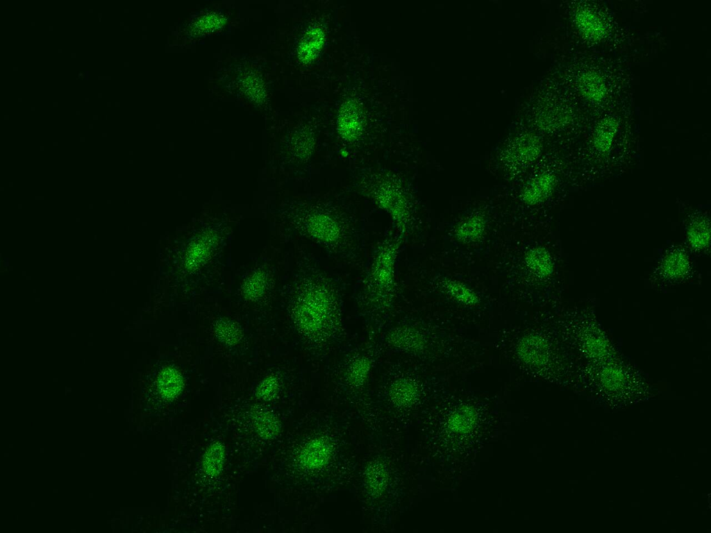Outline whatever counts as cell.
<instances>
[{"instance_id": "obj_1", "label": "cell", "mask_w": 711, "mask_h": 533, "mask_svg": "<svg viewBox=\"0 0 711 533\" xmlns=\"http://www.w3.org/2000/svg\"><path fill=\"white\" fill-rule=\"evenodd\" d=\"M328 286L317 285L303 294L297 311V321L308 340H329L338 325L340 309L337 299Z\"/></svg>"}, {"instance_id": "obj_2", "label": "cell", "mask_w": 711, "mask_h": 533, "mask_svg": "<svg viewBox=\"0 0 711 533\" xmlns=\"http://www.w3.org/2000/svg\"><path fill=\"white\" fill-rule=\"evenodd\" d=\"M517 354L524 364L531 366H542L550 358V348L547 341L535 333L524 335L518 342Z\"/></svg>"}, {"instance_id": "obj_3", "label": "cell", "mask_w": 711, "mask_h": 533, "mask_svg": "<svg viewBox=\"0 0 711 533\" xmlns=\"http://www.w3.org/2000/svg\"><path fill=\"white\" fill-rule=\"evenodd\" d=\"M541 151V143L535 136L526 135L517 139L515 142L506 150L504 155L505 164L511 169H517L533 162Z\"/></svg>"}, {"instance_id": "obj_4", "label": "cell", "mask_w": 711, "mask_h": 533, "mask_svg": "<svg viewBox=\"0 0 711 533\" xmlns=\"http://www.w3.org/2000/svg\"><path fill=\"white\" fill-rule=\"evenodd\" d=\"M555 184L556 178L552 172H540L530 180L522 189L521 201L530 206L539 205L551 195Z\"/></svg>"}, {"instance_id": "obj_5", "label": "cell", "mask_w": 711, "mask_h": 533, "mask_svg": "<svg viewBox=\"0 0 711 533\" xmlns=\"http://www.w3.org/2000/svg\"><path fill=\"white\" fill-rule=\"evenodd\" d=\"M333 446L326 438H317L305 445L299 454L301 465L310 470L325 466L331 457Z\"/></svg>"}, {"instance_id": "obj_6", "label": "cell", "mask_w": 711, "mask_h": 533, "mask_svg": "<svg viewBox=\"0 0 711 533\" xmlns=\"http://www.w3.org/2000/svg\"><path fill=\"white\" fill-rule=\"evenodd\" d=\"M575 23L580 33L589 40H600L607 33L604 21L597 13L589 8H581L576 12Z\"/></svg>"}, {"instance_id": "obj_7", "label": "cell", "mask_w": 711, "mask_h": 533, "mask_svg": "<svg viewBox=\"0 0 711 533\" xmlns=\"http://www.w3.org/2000/svg\"><path fill=\"white\" fill-rule=\"evenodd\" d=\"M226 450L220 441H214L206 448L202 455L201 467L203 473L209 478L221 475L226 462Z\"/></svg>"}, {"instance_id": "obj_8", "label": "cell", "mask_w": 711, "mask_h": 533, "mask_svg": "<svg viewBox=\"0 0 711 533\" xmlns=\"http://www.w3.org/2000/svg\"><path fill=\"white\" fill-rule=\"evenodd\" d=\"M250 418L255 432L261 439L269 440L278 434L281 430L280 421L269 409L256 407L251 411Z\"/></svg>"}, {"instance_id": "obj_9", "label": "cell", "mask_w": 711, "mask_h": 533, "mask_svg": "<svg viewBox=\"0 0 711 533\" xmlns=\"http://www.w3.org/2000/svg\"><path fill=\"white\" fill-rule=\"evenodd\" d=\"M525 264L532 274L539 278H546L553 271V262L549 252L544 247L535 246L526 253Z\"/></svg>"}, {"instance_id": "obj_10", "label": "cell", "mask_w": 711, "mask_h": 533, "mask_svg": "<svg viewBox=\"0 0 711 533\" xmlns=\"http://www.w3.org/2000/svg\"><path fill=\"white\" fill-rule=\"evenodd\" d=\"M619 128V122L614 117L603 118L596 125L592 137L595 149L601 155H606L611 149Z\"/></svg>"}, {"instance_id": "obj_11", "label": "cell", "mask_w": 711, "mask_h": 533, "mask_svg": "<svg viewBox=\"0 0 711 533\" xmlns=\"http://www.w3.org/2000/svg\"><path fill=\"white\" fill-rule=\"evenodd\" d=\"M578 88L580 94L586 99L599 103L607 95V87L603 77L594 71L583 73L578 80Z\"/></svg>"}, {"instance_id": "obj_12", "label": "cell", "mask_w": 711, "mask_h": 533, "mask_svg": "<svg viewBox=\"0 0 711 533\" xmlns=\"http://www.w3.org/2000/svg\"><path fill=\"white\" fill-rule=\"evenodd\" d=\"M486 228L485 217L473 214L461 221L455 228V236L463 243L475 242L483 235Z\"/></svg>"}, {"instance_id": "obj_13", "label": "cell", "mask_w": 711, "mask_h": 533, "mask_svg": "<svg viewBox=\"0 0 711 533\" xmlns=\"http://www.w3.org/2000/svg\"><path fill=\"white\" fill-rule=\"evenodd\" d=\"M184 380L181 374L174 368L163 369L157 378V389L160 395L167 400L176 398L182 392Z\"/></svg>"}, {"instance_id": "obj_14", "label": "cell", "mask_w": 711, "mask_h": 533, "mask_svg": "<svg viewBox=\"0 0 711 533\" xmlns=\"http://www.w3.org/2000/svg\"><path fill=\"white\" fill-rule=\"evenodd\" d=\"M710 225L705 217H696L687 228V239L695 248H705L710 242Z\"/></svg>"}, {"instance_id": "obj_15", "label": "cell", "mask_w": 711, "mask_h": 533, "mask_svg": "<svg viewBox=\"0 0 711 533\" xmlns=\"http://www.w3.org/2000/svg\"><path fill=\"white\" fill-rule=\"evenodd\" d=\"M443 288L448 295L464 305L471 306L479 302V298L475 291L458 280H445L443 282Z\"/></svg>"}, {"instance_id": "obj_16", "label": "cell", "mask_w": 711, "mask_h": 533, "mask_svg": "<svg viewBox=\"0 0 711 533\" xmlns=\"http://www.w3.org/2000/svg\"><path fill=\"white\" fill-rule=\"evenodd\" d=\"M687 266L686 255L680 251H675L669 254L663 265L664 272L671 276L683 274Z\"/></svg>"}, {"instance_id": "obj_17", "label": "cell", "mask_w": 711, "mask_h": 533, "mask_svg": "<svg viewBox=\"0 0 711 533\" xmlns=\"http://www.w3.org/2000/svg\"><path fill=\"white\" fill-rule=\"evenodd\" d=\"M366 482L368 488L373 493H379L383 490L386 484L387 475L385 468L378 464L370 467L366 473Z\"/></svg>"}, {"instance_id": "obj_18", "label": "cell", "mask_w": 711, "mask_h": 533, "mask_svg": "<svg viewBox=\"0 0 711 533\" xmlns=\"http://www.w3.org/2000/svg\"><path fill=\"white\" fill-rule=\"evenodd\" d=\"M308 38L303 44V57L306 59L312 58L317 51L321 46L323 43V33L319 30H312L308 35Z\"/></svg>"}, {"instance_id": "obj_19", "label": "cell", "mask_w": 711, "mask_h": 533, "mask_svg": "<svg viewBox=\"0 0 711 533\" xmlns=\"http://www.w3.org/2000/svg\"><path fill=\"white\" fill-rule=\"evenodd\" d=\"M278 385V381L275 378L268 377L258 386L256 395L262 400H269L276 395Z\"/></svg>"}, {"instance_id": "obj_20", "label": "cell", "mask_w": 711, "mask_h": 533, "mask_svg": "<svg viewBox=\"0 0 711 533\" xmlns=\"http://www.w3.org/2000/svg\"><path fill=\"white\" fill-rule=\"evenodd\" d=\"M393 399L400 405L410 402L415 395L414 387L408 382L401 383L392 393Z\"/></svg>"}, {"instance_id": "obj_21", "label": "cell", "mask_w": 711, "mask_h": 533, "mask_svg": "<svg viewBox=\"0 0 711 533\" xmlns=\"http://www.w3.org/2000/svg\"><path fill=\"white\" fill-rule=\"evenodd\" d=\"M236 327L233 325L228 322L221 323L217 328V334L220 335L226 341H229L231 344L238 339V331Z\"/></svg>"}]
</instances>
